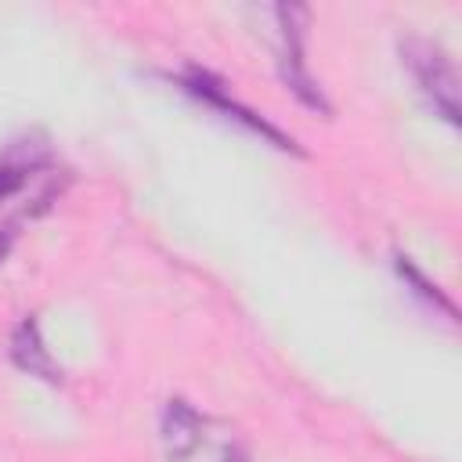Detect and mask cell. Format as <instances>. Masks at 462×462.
I'll return each mask as SVG.
<instances>
[{
  "instance_id": "6da1fadb",
  "label": "cell",
  "mask_w": 462,
  "mask_h": 462,
  "mask_svg": "<svg viewBox=\"0 0 462 462\" xmlns=\"http://www.w3.org/2000/svg\"><path fill=\"white\" fill-rule=\"evenodd\" d=\"M159 437L166 462H249L242 433L231 422L199 411L184 397L166 401Z\"/></svg>"
},
{
  "instance_id": "7a4b0ae2",
  "label": "cell",
  "mask_w": 462,
  "mask_h": 462,
  "mask_svg": "<svg viewBox=\"0 0 462 462\" xmlns=\"http://www.w3.org/2000/svg\"><path fill=\"white\" fill-rule=\"evenodd\" d=\"M274 22H278V72L285 79V87L314 112L328 116L332 105L325 101L321 87L314 83L310 69H307V58H303V36H307V22H310V11L303 4H278L274 11Z\"/></svg>"
},
{
  "instance_id": "3957f363",
  "label": "cell",
  "mask_w": 462,
  "mask_h": 462,
  "mask_svg": "<svg viewBox=\"0 0 462 462\" xmlns=\"http://www.w3.org/2000/svg\"><path fill=\"white\" fill-rule=\"evenodd\" d=\"M401 58L411 69L422 97L433 105V112L440 119H448L451 126H458V72L455 61L448 58V51L433 40L422 36H408L401 40Z\"/></svg>"
},
{
  "instance_id": "277c9868",
  "label": "cell",
  "mask_w": 462,
  "mask_h": 462,
  "mask_svg": "<svg viewBox=\"0 0 462 462\" xmlns=\"http://www.w3.org/2000/svg\"><path fill=\"white\" fill-rule=\"evenodd\" d=\"M180 83H184V90L191 94V97H199V101H206L209 108H217L224 119H235L238 126H245L249 134H256V137H263V141H271L274 148H282V152H296V155H303L300 152V144L285 134V130H278L271 119H263L256 108H249V105H242L217 76H209L206 69H188L184 76H180Z\"/></svg>"
},
{
  "instance_id": "5b68a950",
  "label": "cell",
  "mask_w": 462,
  "mask_h": 462,
  "mask_svg": "<svg viewBox=\"0 0 462 462\" xmlns=\"http://www.w3.org/2000/svg\"><path fill=\"white\" fill-rule=\"evenodd\" d=\"M11 361L22 372H29V375H36L43 383H61V368L54 365L51 350L43 346V336H40L36 318H22L18 321V328L11 336Z\"/></svg>"
},
{
  "instance_id": "8992f818",
  "label": "cell",
  "mask_w": 462,
  "mask_h": 462,
  "mask_svg": "<svg viewBox=\"0 0 462 462\" xmlns=\"http://www.w3.org/2000/svg\"><path fill=\"white\" fill-rule=\"evenodd\" d=\"M397 274H401V278H404V282H408V285H411V289H415V292H419L426 303H433L437 310H444L451 321L458 318V310H455V303L444 296V289H440L437 282H430V278H426V274H422V271L411 263V256H397Z\"/></svg>"
},
{
  "instance_id": "52a82bcc",
  "label": "cell",
  "mask_w": 462,
  "mask_h": 462,
  "mask_svg": "<svg viewBox=\"0 0 462 462\" xmlns=\"http://www.w3.org/2000/svg\"><path fill=\"white\" fill-rule=\"evenodd\" d=\"M25 184V166H11V162H0V202L11 199L18 188Z\"/></svg>"
},
{
  "instance_id": "ba28073f",
  "label": "cell",
  "mask_w": 462,
  "mask_h": 462,
  "mask_svg": "<svg viewBox=\"0 0 462 462\" xmlns=\"http://www.w3.org/2000/svg\"><path fill=\"white\" fill-rule=\"evenodd\" d=\"M11 238H14V231H11V227H4V231H0V260L11 253Z\"/></svg>"
}]
</instances>
